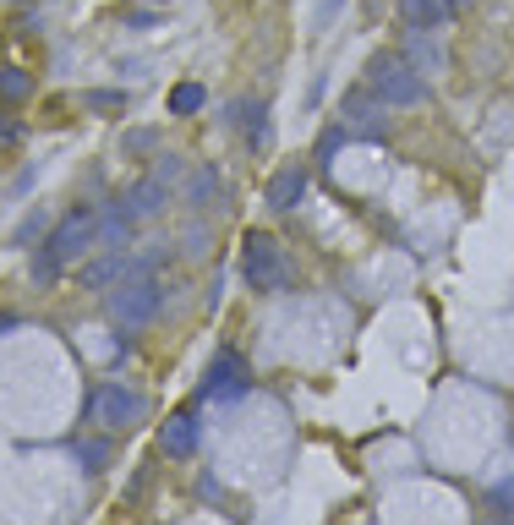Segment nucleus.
I'll return each mask as SVG.
<instances>
[{
	"label": "nucleus",
	"instance_id": "7",
	"mask_svg": "<svg viewBox=\"0 0 514 525\" xmlns=\"http://www.w3.org/2000/svg\"><path fill=\"white\" fill-rule=\"evenodd\" d=\"M175 175H181V165H175V159H165V165H159L154 175H148V181H137L132 192H126V219H154L159 208H165V197H170V181Z\"/></svg>",
	"mask_w": 514,
	"mask_h": 525
},
{
	"label": "nucleus",
	"instance_id": "3",
	"mask_svg": "<svg viewBox=\"0 0 514 525\" xmlns=\"http://www.w3.org/2000/svg\"><path fill=\"white\" fill-rule=\"evenodd\" d=\"M83 416L99 422V427H110V433H121V427H137L148 416V400L137 389H126V383H99V389L88 394Z\"/></svg>",
	"mask_w": 514,
	"mask_h": 525
},
{
	"label": "nucleus",
	"instance_id": "6",
	"mask_svg": "<svg viewBox=\"0 0 514 525\" xmlns=\"http://www.w3.org/2000/svg\"><path fill=\"white\" fill-rule=\"evenodd\" d=\"M247 383H252L247 356L241 350H219L203 372V400H236V394H247Z\"/></svg>",
	"mask_w": 514,
	"mask_h": 525
},
{
	"label": "nucleus",
	"instance_id": "2",
	"mask_svg": "<svg viewBox=\"0 0 514 525\" xmlns=\"http://www.w3.org/2000/svg\"><path fill=\"white\" fill-rule=\"evenodd\" d=\"M367 88H372V99H383V104H422L427 99L422 72H411L405 55H378V61L367 66Z\"/></svg>",
	"mask_w": 514,
	"mask_h": 525
},
{
	"label": "nucleus",
	"instance_id": "18",
	"mask_svg": "<svg viewBox=\"0 0 514 525\" xmlns=\"http://www.w3.org/2000/svg\"><path fill=\"white\" fill-rule=\"evenodd\" d=\"M154 143H159L154 132H132V137H126V148H132V154H143V148H154Z\"/></svg>",
	"mask_w": 514,
	"mask_h": 525
},
{
	"label": "nucleus",
	"instance_id": "10",
	"mask_svg": "<svg viewBox=\"0 0 514 525\" xmlns=\"http://www.w3.org/2000/svg\"><path fill=\"white\" fill-rule=\"evenodd\" d=\"M197 438H203V433H197V416H192V411L170 416V422L159 427V443H165L170 460H192V454H197Z\"/></svg>",
	"mask_w": 514,
	"mask_h": 525
},
{
	"label": "nucleus",
	"instance_id": "1",
	"mask_svg": "<svg viewBox=\"0 0 514 525\" xmlns=\"http://www.w3.org/2000/svg\"><path fill=\"white\" fill-rule=\"evenodd\" d=\"M93 247H99V214H93V208H72V214L55 225V236L44 241V258L33 263V274L55 279L66 263H83Z\"/></svg>",
	"mask_w": 514,
	"mask_h": 525
},
{
	"label": "nucleus",
	"instance_id": "16",
	"mask_svg": "<svg viewBox=\"0 0 514 525\" xmlns=\"http://www.w3.org/2000/svg\"><path fill=\"white\" fill-rule=\"evenodd\" d=\"M487 504H493L498 515H509V520H514V476H509V482H498L493 493H487Z\"/></svg>",
	"mask_w": 514,
	"mask_h": 525
},
{
	"label": "nucleus",
	"instance_id": "5",
	"mask_svg": "<svg viewBox=\"0 0 514 525\" xmlns=\"http://www.w3.org/2000/svg\"><path fill=\"white\" fill-rule=\"evenodd\" d=\"M241 274H247L252 290H285L290 285V263H285V247H279L274 236H263V230H252L247 241H241Z\"/></svg>",
	"mask_w": 514,
	"mask_h": 525
},
{
	"label": "nucleus",
	"instance_id": "9",
	"mask_svg": "<svg viewBox=\"0 0 514 525\" xmlns=\"http://www.w3.org/2000/svg\"><path fill=\"white\" fill-rule=\"evenodd\" d=\"M307 197V165H285L274 170V181H268V208H279V214H290V208Z\"/></svg>",
	"mask_w": 514,
	"mask_h": 525
},
{
	"label": "nucleus",
	"instance_id": "20",
	"mask_svg": "<svg viewBox=\"0 0 514 525\" xmlns=\"http://www.w3.org/2000/svg\"><path fill=\"white\" fill-rule=\"evenodd\" d=\"M482 525H514L509 515H493V520H482Z\"/></svg>",
	"mask_w": 514,
	"mask_h": 525
},
{
	"label": "nucleus",
	"instance_id": "13",
	"mask_svg": "<svg viewBox=\"0 0 514 525\" xmlns=\"http://www.w3.org/2000/svg\"><path fill=\"white\" fill-rule=\"evenodd\" d=\"M33 93V77L22 72V66H0V99L6 104H22Z\"/></svg>",
	"mask_w": 514,
	"mask_h": 525
},
{
	"label": "nucleus",
	"instance_id": "21",
	"mask_svg": "<svg viewBox=\"0 0 514 525\" xmlns=\"http://www.w3.org/2000/svg\"><path fill=\"white\" fill-rule=\"evenodd\" d=\"M449 6H454V11H460V0H449Z\"/></svg>",
	"mask_w": 514,
	"mask_h": 525
},
{
	"label": "nucleus",
	"instance_id": "19",
	"mask_svg": "<svg viewBox=\"0 0 514 525\" xmlns=\"http://www.w3.org/2000/svg\"><path fill=\"white\" fill-rule=\"evenodd\" d=\"M17 137H22L17 121H0V143H17Z\"/></svg>",
	"mask_w": 514,
	"mask_h": 525
},
{
	"label": "nucleus",
	"instance_id": "11",
	"mask_svg": "<svg viewBox=\"0 0 514 525\" xmlns=\"http://www.w3.org/2000/svg\"><path fill=\"white\" fill-rule=\"evenodd\" d=\"M400 17H405V28L427 33V28H443L454 17V6L449 0H400Z\"/></svg>",
	"mask_w": 514,
	"mask_h": 525
},
{
	"label": "nucleus",
	"instance_id": "4",
	"mask_svg": "<svg viewBox=\"0 0 514 525\" xmlns=\"http://www.w3.org/2000/svg\"><path fill=\"white\" fill-rule=\"evenodd\" d=\"M159 296H165V290H159V279L132 274V279H121V285L110 290V301H104V307H110L115 329H143V323L159 312Z\"/></svg>",
	"mask_w": 514,
	"mask_h": 525
},
{
	"label": "nucleus",
	"instance_id": "14",
	"mask_svg": "<svg viewBox=\"0 0 514 525\" xmlns=\"http://www.w3.org/2000/svg\"><path fill=\"white\" fill-rule=\"evenodd\" d=\"M208 104V93L197 88V83H181V88H170V115H197Z\"/></svg>",
	"mask_w": 514,
	"mask_h": 525
},
{
	"label": "nucleus",
	"instance_id": "8",
	"mask_svg": "<svg viewBox=\"0 0 514 525\" xmlns=\"http://www.w3.org/2000/svg\"><path fill=\"white\" fill-rule=\"evenodd\" d=\"M121 279H132V258H126V247H115V252H104V258L83 263V285L88 290H115Z\"/></svg>",
	"mask_w": 514,
	"mask_h": 525
},
{
	"label": "nucleus",
	"instance_id": "17",
	"mask_svg": "<svg viewBox=\"0 0 514 525\" xmlns=\"http://www.w3.org/2000/svg\"><path fill=\"white\" fill-rule=\"evenodd\" d=\"M77 460H83L88 471H99V465H104V443L99 438H77Z\"/></svg>",
	"mask_w": 514,
	"mask_h": 525
},
{
	"label": "nucleus",
	"instance_id": "15",
	"mask_svg": "<svg viewBox=\"0 0 514 525\" xmlns=\"http://www.w3.org/2000/svg\"><path fill=\"white\" fill-rule=\"evenodd\" d=\"M83 104H88V110H126V93H110V88H93V93H83Z\"/></svg>",
	"mask_w": 514,
	"mask_h": 525
},
{
	"label": "nucleus",
	"instance_id": "12",
	"mask_svg": "<svg viewBox=\"0 0 514 525\" xmlns=\"http://www.w3.org/2000/svg\"><path fill=\"white\" fill-rule=\"evenodd\" d=\"M236 121H241V132H247L252 148L268 143V104H263V99H241V104H236Z\"/></svg>",
	"mask_w": 514,
	"mask_h": 525
}]
</instances>
